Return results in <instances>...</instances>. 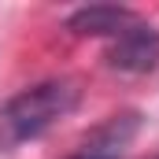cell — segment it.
<instances>
[{
  "instance_id": "277c9868",
  "label": "cell",
  "mask_w": 159,
  "mask_h": 159,
  "mask_svg": "<svg viewBox=\"0 0 159 159\" xmlns=\"http://www.w3.org/2000/svg\"><path fill=\"white\" fill-rule=\"evenodd\" d=\"M141 19L129 11V7H119V4H89V7H78L70 19H67V30L78 34V37H119L129 26H137Z\"/></svg>"
},
{
  "instance_id": "6da1fadb",
  "label": "cell",
  "mask_w": 159,
  "mask_h": 159,
  "mask_svg": "<svg viewBox=\"0 0 159 159\" xmlns=\"http://www.w3.org/2000/svg\"><path fill=\"white\" fill-rule=\"evenodd\" d=\"M81 100V89L67 78L41 81L34 89H22L0 107V152H15L30 141L44 137L52 126L67 119Z\"/></svg>"
},
{
  "instance_id": "3957f363",
  "label": "cell",
  "mask_w": 159,
  "mask_h": 159,
  "mask_svg": "<svg viewBox=\"0 0 159 159\" xmlns=\"http://www.w3.org/2000/svg\"><path fill=\"white\" fill-rule=\"evenodd\" d=\"M137 129H141V115H133V111L111 115L104 126H96V129L85 137V144H81L70 159H122V152L133 144Z\"/></svg>"
},
{
  "instance_id": "7a4b0ae2",
  "label": "cell",
  "mask_w": 159,
  "mask_h": 159,
  "mask_svg": "<svg viewBox=\"0 0 159 159\" xmlns=\"http://www.w3.org/2000/svg\"><path fill=\"white\" fill-rule=\"evenodd\" d=\"M107 67L122 70V74H148L159 67V30L137 22L126 34L111 41L107 48Z\"/></svg>"
}]
</instances>
